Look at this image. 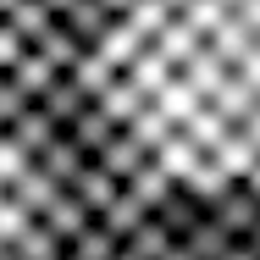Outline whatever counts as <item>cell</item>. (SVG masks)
I'll return each instance as SVG.
<instances>
[{"label": "cell", "instance_id": "2", "mask_svg": "<svg viewBox=\"0 0 260 260\" xmlns=\"http://www.w3.org/2000/svg\"><path fill=\"white\" fill-rule=\"evenodd\" d=\"M111 233L100 183L0 39V260H100Z\"/></svg>", "mask_w": 260, "mask_h": 260}, {"label": "cell", "instance_id": "1", "mask_svg": "<svg viewBox=\"0 0 260 260\" xmlns=\"http://www.w3.org/2000/svg\"><path fill=\"white\" fill-rule=\"evenodd\" d=\"M0 39L133 233L260 260V0H0Z\"/></svg>", "mask_w": 260, "mask_h": 260}]
</instances>
